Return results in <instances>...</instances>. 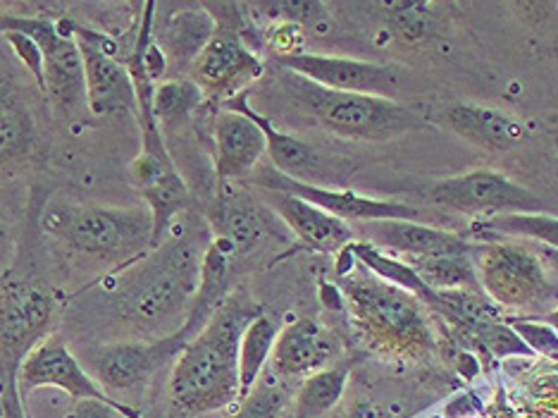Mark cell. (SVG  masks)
I'll use <instances>...</instances> for the list:
<instances>
[{
	"instance_id": "277c9868",
	"label": "cell",
	"mask_w": 558,
	"mask_h": 418,
	"mask_svg": "<svg viewBox=\"0 0 558 418\" xmlns=\"http://www.w3.org/2000/svg\"><path fill=\"white\" fill-rule=\"evenodd\" d=\"M44 232L65 247L118 268L142 261L154 239V220L148 208H120L104 204H72L50 201L41 215Z\"/></svg>"
},
{
	"instance_id": "603a6c76",
	"label": "cell",
	"mask_w": 558,
	"mask_h": 418,
	"mask_svg": "<svg viewBox=\"0 0 558 418\" xmlns=\"http://www.w3.org/2000/svg\"><path fill=\"white\" fill-rule=\"evenodd\" d=\"M268 235V220L256 201L241 194H225L218 201L213 218V239L227 251L236 253L251 251Z\"/></svg>"
},
{
	"instance_id": "52a82bcc",
	"label": "cell",
	"mask_w": 558,
	"mask_h": 418,
	"mask_svg": "<svg viewBox=\"0 0 558 418\" xmlns=\"http://www.w3.org/2000/svg\"><path fill=\"white\" fill-rule=\"evenodd\" d=\"M15 32L32 36L41 46L46 72V98L60 116H74L86 104L84 65L70 22H53L41 15H0V36Z\"/></svg>"
},
{
	"instance_id": "83f0119b",
	"label": "cell",
	"mask_w": 558,
	"mask_h": 418,
	"mask_svg": "<svg viewBox=\"0 0 558 418\" xmlns=\"http://www.w3.org/2000/svg\"><path fill=\"white\" fill-rule=\"evenodd\" d=\"M201 88L192 80H168L156 84L154 92V116L160 130L182 124L203 104Z\"/></svg>"
},
{
	"instance_id": "d4e9b609",
	"label": "cell",
	"mask_w": 558,
	"mask_h": 418,
	"mask_svg": "<svg viewBox=\"0 0 558 418\" xmlns=\"http://www.w3.org/2000/svg\"><path fill=\"white\" fill-rule=\"evenodd\" d=\"M277 335L279 325L270 315L258 313L256 319L248 323L239 347V402L248 395L253 385L258 383L263 371L268 369Z\"/></svg>"
},
{
	"instance_id": "d590c367",
	"label": "cell",
	"mask_w": 558,
	"mask_h": 418,
	"mask_svg": "<svg viewBox=\"0 0 558 418\" xmlns=\"http://www.w3.org/2000/svg\"><path fill=\"white\" fill-rule=\"evenodd\" d=\"M142 418L134 409L122 407V404H106V402H94L84 399L74 404V409L68 414V418Z\"/></svg>"
},
{
	"instance_id": "9a60e30c",
	"label": "cell",
	"mask_w": 558,
	"mask_h": 418,
	"mask_svg": "<svg viewBox=\"0 0 558 418\" xmlns=\"http://www.w3.org/2000/svg\"><path fill=\"white\" fill-rule=\"evenodd\" d=\"M20 392L22 390H39V387H56L68 392L72 399L84 402H106L118 404L110 399L108 392L100 387L92 373L84 371L80 359L68 349L65 342L58 335H48L39 347H36L20 369Z\"/></svg>"
},
{
	"instance_id": "8d00e7d4",
	"label": "cell",
	"mask_w": 558,
	"mask_h": 418,
	"mask_svg": "<svg viewBox=\"0 0 558 418\" xmlns=\"http://www.w3.org/2000/svg\"><path fill=\"white\" fill-rule=\"evenodd\" d=\"M0 418H27L22 407L20 385L0 387Z\"/></svg>"
},
{
	"instance_id": "6da1fadb",
	"label": "cell",
	"mask_w": 558,
	"mask_h": 418,
	"mask_svg": "<svg viewBox=\"0 0 558 418\" xmlns=\"http://www.w3.org/2000/svg\"><path fill=\"white\" fill-rule=\"evenodd\" d=\"M263 313L246 295L227 297L177 357L170 397L184 414H210L239 402V347Z\"/></svg>"
},
{
	"instance_id": "7a4b0ae2",
	"label": "cell",
	"mask_w": 558,
	"mask_h": 418,
	"mask_svg": "<svg viewBox=\"0 0 558 418\" xmlns=\"http://www.w3.org/2000/svg\"><path fill=\"white\" fill-rule=\"evenodd\" d=\"M206 249L198 237H182L150 251L120 289L122 319L158 337L182 331L198 297Z\"/></svg>"
},
{
	"instance_id": "30bf717a",
	"label": "cell",
	"mask_w": 558,
	"mask_h": 418,
	"mask_svg": "<svg viewBox=\"0 0 558 418\" xmlns=\"http://www.w3.org/2000/svg\"><path fill=\"white\" fill-rule=\"evenodd\" d=\"M427 201L453 213H542V201L527 187L494 170H473L447 177L427 189Z\"/></svg>"
},
{
	"instance_id": "5bb4252c",
	"label": "cell",
	"mask_w": 558,
	"mask_h": 418,
	"mask_svg": "<svg viewBox=\"0 0 558 418\" xmlns=\"http://www.w3.org/2000/svg\"><path fill=\"white\" fill-rule=\"evenodd\" d=\"M72 27L74 41L80 46L84 65V88L86 106L98 118L116 116V112H136L134 84L126 70V62L116 58V50H108V39L104 34Z\"/></svg>"
},
{
	"instance_id": "e0dca14e",
	"label": "cell",
	"mask_w": 558,
	"mask_h": 418,
	"mask_svg": "<svg viewBox=\"0 0 558 418\" xmlns=\"http://www.w3.org/2000/svg\"><path fill=\"white\" fill-rule=\"evenodd\" d=\"M215 175L220 189L227 182L246 180L256 172L260 158L268 154V144L260 127L244 112L222 110L215 118Z\"/></svg>"
},
{
	"instance_id": "d6a6232c",
	"label": "cell",
	"mask_w": 558,
	"mask_h": 418,
	"mask_svg": "<svg viewBox=\"0 0 558 418\" xmlns=\"http://www.w3.org/2000/svg\"><path fill=\"white\" fill-rule=\"evenodd\" d=\"M389 20L405 41H423L433 29V5L429 3H389Z\"/></svg>"
},
{
	"instance_id": "ba28073f",
	"label": "cell",
	"mask_w": 558,
	"mask_h": 418,
	"mask_svg": "<svg viewBox=\"0 0 558 418\" xmlns=\"http://www.w3.org/2000/svg\"><path fill=\"white\" fill-rule=\"evenodd\" d=\"M53 311L41 285L8 280L0 292V387L20 385L22 363L50 335Z\"/></svg>"
},
{
	"instance_id": "cb8c5ba5",
	"label": "cell",
	"mask_w": 558,
	"mask_h": 418,
	"mask_svg": "<svg viewBox=\"0 0 558 418\" xmlns=\"http://www.w3.org/2000/svg\"><path fill=\"white\" fill-rule=\"evenodd\" d=\"M36 139V124L24 98L0 82V168L24 158Z\"/></svg>"
},
{
	"instance_id": "f1b7e54d",
	"label": "cell",
	"mask_w": 558,
	"mask_h": 418,
	"mask_svg": "<svg viewBox=\"0 0 558 418\" xmlns=\"http://www.w3.org/2000/svg\"><path fill=\"white\" fill-rule=\"evenodd\" d=\"M477 230L506 235V237H523L535 239V242L547 244L558 251V218L544 213H511V215H494L485 218Z\"/></svg>"
},
{
	"instance_id": "44dd1931",
	"label": "cell",
	"mask_w": 558,
	"mask_h": 418,
	"mask_svg": "<svg viewBox=\"0 0 558 418\" xmlns=\"http://www.w3.org/2000/svg\"><path fill=\"white\" fill-rule=\"evenodd\" d=\"M447 122L456 134H461L468 142L485 146L489 151H511L527 142L530 130L523 120L513 118L511 112L475 106V104H459L444 112Z\"/></svg>"
},
{
	"instance_id": "8992f818",
	"label": "cell",
	"mask_w": 558,
	"mask_h": 418,
	"mask_svg": "<svg viewBox=\"0 0 558 418\" xmlns=\"http://www.w3.org/2000/svg\"><path fill=\"white\" fill-rule=\"evenodd\" d=\"M480 287L492 303L520 311H544L558 307V285L544 263L520 244L494 242L480 249Z\"/></svg>"
},
{
	"instance_id": "2e32d148",
	"label": "cell",
	"mask_w": 558,
	"mask_h": 418,
	"mask_svg": "<svg viewBox=\"0 0 558 418\" xmlns=\"http://www.w3.org/2000/svg\"><path fill=\"white\" fill-rule=\"evenodd\" d=\"M339 357V339L315 319H296L279 327L270 371L282 380L311 378L332 369Z\"/></svg>"
},
{
	"instance_id": "ac0fdd59",
	"label": "cell",
	"mask_w": 558,
	"mask_h": 418,
	"mask_svg": "<svg viewBox=\"0 0 558 418\" xmlns=\"http://www.w3.org/2000/svg\"><path fill=\"white\" fill-rule=\"evenodd\" d=\"M272 211L284 220L299 242L318 253H339L353 242V227L299 196L268 192Z\"/></svg>"
},
{
	"instance_id": "d6986e66",
	"label": "cell",
	"mask_w": 558,
	"mask_h": 418,
	"mask_svg": "<svg viewBox=\"0 0 558 418\" xmlns=\"http://www.w3.org/2000/svg\"><path fill=\"white\" fill-rule=\"evenodd\" d=\"M373 244L387 251L403 253L409 259L444 256V253H471V244L463 237L437 230L433 225L417 220H379L361 225Z\"/></svg>"
},
{
	"instance_id": "484cf974",
	"label": "cell",
	"mask_w": 558,
	"mask_h": 418,
	"mask_svg": "<svg viewBox=\"0 0 558 418\" xmlns=\"http://www.w3.org/2000/svg\"><path fill=\"white\" fill-rule=\"evenodd\" d=\"M411 271L429 292H451V289H480V277L468 253H444V256L411 259Z\"/></svg>"
},
{
	"instance_id": "ffe728a7",
	"label": "cell",
	"mask_w": 558,
	"mask_h": 418,
	"mask_svg": "<svg viewBox=\"0 0 558 418\" xmlns=\"http://www.w3.org/2000/svg\"><path fill=\"white\" fill-rule=\"evenodd\" d=\"M213 34L215 20L203 5L177 8L165 22L154 20V41L168 58V65L180 72L192 70Z\"/></svg>"
},
{
	"instance_id": "5b68a950",
	"label": "cell",
	"mask_w": 558,
	"mask_h": 418,
	"mask_svg": "<svg viewBox=\"0 0 558 418\" xmlns=\"http://www.w3.org/2000/svg\"><path fill=\"white\" fill-rule=\"evenodd\" d=\"M279 84L306 116L337 136L356 142H391L423 127V120L399 100L335 92L289 70L279 74Z\"/></svg>"
},
{
	"instance_id": "1f68e13d",
	"label": "cell",
	"mask_w": 558,
	"mask_h": 418,
	"mask_svg": "<svg viewBox=\"0 0 558 418\" xmlns=\"http://www.w3.org/2000/svg\"><path fill=\"white\" fill-rule=\"evenodd\" d=\"M475 342H482V347L489 349L497 359L506 357H532V349L525 345L513 327L506 325L504 321H494L477 325L473 331H465Z\"/></svg>"
},
{
	"instance_id": "e575fe53",
	"label": "cell",
	"mask_w": 558,
	"mask_h": 418,
	"mask_svg": "<svg viewBox=\"0 0 558 418\" xmlns=\"http://www.w3.org/2000/svg\"><path fill=\"white\" fill-rule=\"evenodd\" d=\"M513 331L532 349V354H539V357L558 361V333L554 331V327L544 325V323L518 321V323H513Z\"/></svg>"
},
{
	"instance_id": "4fadbf2b",
	"label": "cell",
	"mask_w": 558,
	"mask_h": 418,
	"mask_svg": "<svg viewBox=\"0 0 558 418\" xmlns=\"http://www.w3.org/2000/svg\"><path fill=\"white\" fill-rule=\"evenodd\" d=\"M277 65L313 84L335 88V92L397 100L401 88L397 70L356 58L303 53V50H299L294 56L277 58Z\"/></svg>"
},
{
	"instance_id": "74e56055",
	"label": "cell",
	"mask_w": 558,
	"mask_h": 418,
	"mask_svg": "<svg viewBox=\"0 0 558 418\" xmlns=\"http://www.w3.org/2000/svg\"><path fill=\"white\" fill-rule=\"evenodd\" d=\"M8 280H10V273L8 271L0 273V292H3V287L8 285Z\"/></svg>"
},
{
	"instance_id": "4316f807",
	"label": "cell",
	"mask_w": 558,
	"mask_h": 418,
	"mask_svg": "<svg viewBox=\"0 0 558 418\" xmlns=\"http://www.w3.org/2000/svg\"><path fill=\"white\" fill-rule=\"evenodd\" d=\"M349 383L347 366H332L306 378L296 392V418H320L335 409Z\"/></svg>"
},
{
	"instance_id": "7402d4cb",
	"label": "cell",
	"mask_w": 558,
	"mask_h": 418,
	"mask_svg": "<svg viewBox=\"0 0 558 418\" xmlns=\"http://www.w3.org/2000/svg\"><path fill=\"white\" fill-rule=\"evenodd\" d=\"M225 110L244 112V116H248L253 122L260 127V132L265 136V144H268L270 166L277 172H282L284 177H291V180L313 184V177L320 172V156L311 144H306L303 139H299L294 134H287L282 130H277V127L268 118H263L260 112L251 108L246 92L230 98V100H225Z\"/></svg>"
},
{
	"instance_id": "836d02e7",
	"label": "cell",
	"mask_w": 558,
	"mask_h": 418,
	"mask_svg": "<svg viewBox=\"0 0 558 418\" xmlns=\"http://www.w3.org/2000/svg\"><path fill=\"white\" fill-rule=\"evenodd\" d=\"M3 39L10 44L12 50H15V56L22 60V65L29 70V74L36 80V86H39V92L46 94V72H44L41 46L36 44L32 36L15 34V32L3 34Z\"/></svg>"
},
{
	"instance_id": "4dcf8cb0",
	"label": "cell",
	"mask_w": 558,
	"mask_h": 418,
	"mask_svg": "<svg viewBox=\"0 0 558 418\" xmlns=\"http://www.w3.org/2000/svg\"><path fill=\"white\" fill-rule=\"evenodd\" d=\"M253 10H260L263 17L275 24H296L301 29H315L327 20V8L315 0H275V3H256Z\"/></svg>"
},
{
	"instance_id": "ab89813d",
	"label": "cell",
	"mask_w": 558,
	"mask_h": 418,
	"mask_svg": "<svg viewBox=\"0 0 558 418\" xmlns=\"http://www.w3.org/2000/svg\"><path fill=\"white\" fill-rule=\"evenodd\" d=\"M556 146H558V134H556Z\"/></svg>"
},
{
	"instance_id": "7c38bea8",
	"label": "cell",
	"mask_w": 558,
	"mask_h": 418,
	"mask_svg": "<svg viewBox=\"0 0 558 418\" xmlns=\"http://www.w3.org/2000/svg\"><path fill=\"white\" fill-rule=\"evenodd\" d=\"M256 184L263 187L265 192H282L299 196L308 204L323 208L325 213L335 215V218L344 223H379V220H421V211L399 204V201H379L361 196L351 189H329L311 182H299L277 172L272 166L256 170Z\"/></svg>"
},
{
	"instance_id": "f546056e",
	"label": "cell",
	"mask_w": 558,
	"mask_h": 418,
	"mask_svg": "<svg viewBox=\"0 0 558 418\" xmlns=\"http://www.w3.org/2000/svg\"><path fill=\"white\" fill-rule=\"evenodd\" d=\"M289 390L287 380L265 369L248 395L239 402L234 418H279L287 409Z\"/></svg>"
},
{
	"instance_id": "9c48e42d",
	"label": "cell",
	"mask_w": 558,
	"mask_h": 418,
	"mask_svg": "<svg viewBox=\"0 0 558 418\" xmlns=\"http://www.w3.org/2000/svg\"><path fill=\"white\" fill-rule=\"evenodd\" d=\"M213 39L189 70V80L201 88V94L206 98L230 100L244 94V88L251 82H256L265 68L260 58L246 46L244 36H241L239 15H213Z\"/></svg>"
},
{
	"instance_id": "f35d334b",
	"label": "cell",
	"mask_w": 558,
	"mask_h": 418,
	"mask_svg": "<svg viewBox=\"0 0 558 418\" xmlns=\"http://www.w3.org/2000/svg\"><path fill=\"white\" fill-rule=\"evenodd\" d=\"M0 235H3V223H0Z\"/></svg>"
},
{
	"instance_id": "3957f363",
	"label": "cell",
	"mask_w": 558,
	"mask_h": 418,
	"mask_svg": "<svg viewBox=\"0 0 558 418\" xmlns=\"http://www.w3.org/2000/svg\"><path fill=\"white\" fill-rule=\"evenodd\" d=\"M339 289L353 325L373 349L403 361H417L433 351L435 337L423 299L377 275H344Z\"/></svg>"
},
{
	"instance_id": "8fae6325",
	"label": "cell",
	"mask_w": 558,
	"mask_h": 418,
	"mask_svg": "<svg viewBox=\"0 0 558 418\" xmlns=\"http://www.w3.org/2000/svg\"><path fill=\"white\" fill-rule=\"evenodd\" d=\"M196 333L192 325H184L168 337H154L146 342H116L98 347L92 354V371L96 383L108 390H132L158 373L168 361H177Z\"/></svg>"
}]
</instances>
